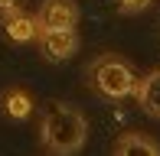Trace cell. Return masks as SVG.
<instances>
[{"label":"cell","mask_w":160,"mask_h":156,"mask_svg":"<svg viewBox=\"0 0 160 156\" xmlns=\"http://www.w3.org/2000/svg\"><path fill=\"white\" fill-rule=\"evenodd\" d=\"M39 137L46 153L52 156H75L82 153L85 140H88V120L85 114L69 101H52L42 111L39 120Z\"/></svg>","instance_id":"cell-1"},{"label":"cell","mask_w":160,"mask_h":156,"mask_svg":"<svg viewBox=\"0 0 160 156\" xmlns=\"http://www.w3.org/2000/svg\"><path fill=\"white\" fill-rule=\"evenodd\" d=\"M88 81H92V88H95L101 98H108V101H121V98H131V94H134L137 72H134L131 62L121 59V55L108 52V55H98V59L88 65Z\"/></svg>","instance_id":"cell-2"},{"label":"cell","mask_w":160,"mask_h":156,"mask_svg":"<svg viewBox=\"0 0 160 156\" xmlns=\"http://www.w3.org/2000/svg\"><path fill=\"white\" fill-rule=\"evenodd\" d=\"M36 20H39V30H75L82 13L75 0H42Z\"/></svg>","instance_id":"cell-3"},{"label":"cell","mask_w":160,"mask_h":156,"mask_svg":"<svg viewBox=\"0 0 160 156\" xmlns=\"http://www.w3.org/2000/svg\"><path fill=\"white\" fill-rule=\"evenodd\" d=\"M36 46L46 62H65L78 52V36L75 30H39Z\"/></svg>","instance_id":"cell-4"},{"label":"cell","mask_w":160,"mask_h":156,"mask_svg":"<svg viewBox=\"0 0 160 156\" xmlns=\"http://www.w3.org/2000/svg\"><path fill=\"white\" fill-rule=\"evenodd\" d=\"M3 33H7L10 42H36L39 20H36V13H26V10L3 13Z\"/></svg>","instance_id":"cell-5"},{"label":"cell","mask_w":160,"mask_h":156,"mask_svg":"<svg viewBox=\"0 0 160 156\" xmlns=\"http://www.w3.org/2000/svg\"><path fill=\"white\" fill-rule=\"evenodd\" d=\"M111 156H160V143L154 137L141 130H128L114 140V153Z\"/></svg>","instance_id":"cell-6"},{"label":"cell","mask_w":160,"mask_h":156,"mask_svg":"<svg viewBox=\"0 0 160 156\" xmlns=\"http://www.w3.org/2000/svg\"><path fill=\"white\" fill-rule=\"evenodd\" d=\"M134 98H137V104H141V111H144L147 117L160 120V68L147 72L144 78H137Z\"/></svg>","instance_id":"cell-7"},{"label":"cell","mask_w":160,"mask_h":156,"mask_svg":"<svg viewBox=\"0 0 160 156\" xmlns=\"http://www.w3.org/2000/svg\"><path fill=\"white\" fill-rule=\"evenodd\" d=\"M0 111L10 120H26L33 114V94L26 88H7L0 94Z\"/></svg>","instance_id":"cell-8"},{"label":"cell","mask_w":160,"mask_h":156,"mask_svg":"<svg viewBox=\"0 0 160 156\" xmlns=\"http://www.w3.org/2000/svg\"><path fill=\"white\" fill-rule=\"evenodd\" d=\"M150 7V0H118V10L124 16H134V13H144Z\"/></svg>","instance_id":"cell-9"},{"label":"cell","mask_w":160,"mask_h":156,"mask_svg":"<svg viewBox=\"0 0 160 156\" xmlns=\"http://www.w3.org/2000/svg\"><path fill=\"white\" fill-rule=\"evenodd\" d=\"M13 10H20V0H0V16H3V13H13Z\"/></svg>","instance_id":"cell-10"}]
</instances>
